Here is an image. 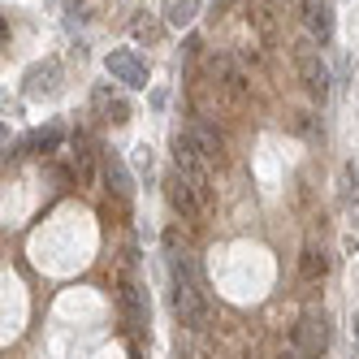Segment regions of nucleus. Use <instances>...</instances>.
<instances>
[{"label":"nucleus","instance_id":"1","mask_svg":"<svg viewBox=\"0 0 359 359\" xmlns=\"http://www.w3.org/2000/svg\"><path fill=\"white\" fill-rule=\"evenodd\" d=\"M165 264H169V290H173V312L187 329H208L212 325V303L203 273L195 264V255L177 247V234H165Z\"/></svg>","mask_w":359,"mask_h":359},{"label":"nucleus","instance_id":"2","mask_svg":"<svg viewBox=\"0 0 359 359\" xmlns=\"http://www.w3.org/2000/svg\"><path fill=\"white\" fill-rule=\"evenodd\" d=\"M294 346L307 359H320L329 351V316L320 312V307H307V312L299 316V325H294Z\"/></svg>","mask_w":359,"mask_h":359},{"label":"nucleus","instance_id":"3","mask_svg":"<svg viewBox=\"0 0 359 359\" xmlns=\"http://www.w3.org/2000/svg\"><path fill=\"white\" fill-rule=\"evenodd\" d=\"M165 199H169V208H173L177 217H199L203 208H208L203 191L191 182V177H187L182 169H173V173L165 177Z\"/></svg>","mask_w":359,"mask_h":359},{"label":"nucleus","instance_id":"4","mask_svg":"<svg viewBox=\"0 0 359 359\" xmlns=\"http://www.w3.org/2000/svg\"><path fill=\"white\" fill-rule=\"evenodd\" d=\"M104 69L126 91H143L147 87V65H143V57L135 53V48H113V53L104 57Z\"/></svg>","mask_w":359,"mask_h":359},{"label":"nucleus","instance_id":"5","mask_svg":"<svg viewBox=\"0 0 359 359\" xmlns=\"http://www.w3.org/2000/svg\"><path fill=\"white\" fill-rule=\"evenodd\" d=\"M294 65H299L303 87L312 91L316 100H325V95H329V65L320 61V53H312V43H307V39L294 48Z\"/></svg>","mask_w":359,"mask_h":359},{"label":"nucleus","instance_id":"6","mask_svg":"<svg viewBox=\"0 0 359 359\" xmlns=\"http://www.w3.org/2000/svg\"><path fill=\"white\" fill-rule=\"evenodd\" d=\"M117 303H121V316H126V325L130 329H147V299H143V290H139V281L126 273L121 277V290H117Z\"/></svg>","mask_w":359,"mask_h":359},{"label":"nucleus","instance_id":"7","mask_svg":"<svg viewBox=\"0 0 359 359\" xmlns=\"http://www.w3.org/2000/svg\"><path fill=\"white\" fill-rule=\"evenodd\" d=\"M57 87H61V61H39V65H31L27 69V79H22V91H27L31 100H39V95H57Z\"/></svg>","mask_w":359,"mask_h":359},{"label":"nucleus","instance_id":"8","mask_svg":"<svg viewBox=\"0 0 359 359\" xmlns=\"http://www.w3.org/2000/svg\"><path fill=\"white\" fill-rule=\"evenodd\" d=\"M303 27L316 43L333 39V5L329 0H303Z\"/></svg>","mask_w":359,"mask_h":359},{"label":"nucleus","instance_id":"9","mask_svg":"<svg viewBox=\"0 0 359 359\" xmlns=\"http://www.w3.org/2000/svg\"><path fill=\"white\" fill-rule=\"evenodd\" d=\"M299 277L307 281V286H316V281L329 277V255H325L316 243H307V247L299 251Z\"/></svg>","mask_w":359,"mask_h":359},{"label":"nucleus","instance_id":"10","mask_svg":"<svg viewBox=\"0 0 359 359\" xmlns=\"http://www.w3.org/2000/svg\"><path fill=\"white\" fill-rule=\"evenodd\" d=\"M187 135H191V143L199 147V156L208 161V165H217V161H221V135L212 130L208 121H191V126H187Z\"/></svg>","mask_w":359,"mask_h":359},{"label":"nucleus","instance_id":"11","mask_svg":"<svg viewBox=\"0 0 359 359\" xmlns=\"http://www.w3.org/2000/svg\"><path fill=\"white\" fill-rule=\"evenodd\" d=\"M104 182H109V191H117L121 199H130V195H135L130 169H126V161L117 156V151H104Z\"/></svg>","mask_w":359,"mask_h":359},{"label":"nucleus","instance_id":"12","mask_svg":"<svg viewBox=\"0 0 359 359\" xmlns=\"http://www.w3.org/2000/svg\"><path fill=\"white\" fill-rule=\"evenodd\" d=\"M95 109H100V117H104V121H113V126L130 121V104H126L121 95H113L109 87H100V91H95Z\"/></svg>","mask_w":359,"mask_h":359},{"label":"nucleus","instance_id":"13","mask_svg":"<svg viewBox=\"0 0 359 359\" xmlns=\"http://www.w3.org/2000/svg\"><path fill=\"white\" fill-rule=\"evenodd\" d=\"M195 13H199V0H169V5H165V22H169V27H191Z\"/></svg>","mask_w":359,"mask_h":359},{"label":"nucleus","instance_id":"14","mask_svg":"<svg viewBox=\"0 0 359 359\" xmlns=\"http://www.w3.org/2000/svg\"><path fill=\"white\" fill-rule=\"evenodd\" d=\"M251 27L260 31L269 43L277 39V18H273V9H269V5H251Z\"/></svg>","mask_w":359,"mask_h":359},{"label":"nucleus","instance_id":"15","mask_svg":"<svg viewBox=\"0 0 359 359\" xmlns=\"http://www.w3.org/2000/svg\"><path fill=\"white\" fill-rule=\"evenodd\" d=\"M74 161H79V177L87 182V177H91V139L83 130L74 135Z\"/></svg>","mask_w":359,"mask_h":359},{"label":"nucleus","instance_id":"16","mask_svg":"<svg viewBox=\"0 0 359 359\" xmlns=\"http://www.w3.org/2000/svg\"><path fill=\"white\" fill-rule=\"evenodd\" d=\"M57 143H61V126H48V130H35L31 135V147L35 151H53Z\"/></svg>","mask_w":359,"mask_h":359},{"label":"nucleus","instance_id":"17","mask_svg":"<svg viewBox=\"0 0 359 359\" xmlns=\"http://www.w3.org/2000/svg\"><path fill=\"white\" fill-rule=\"evenodd\" d=\"M135 35H139V39H156V35H161V27H156L151 18H139V22H135Z\"/></svg>","mask_w":359,"mask_h":359},{"label":"nucleus","instance_id":"18","mask_svg":"<svg viewBox=\"0 0 359 359\" xmlns=\"http://www.w3.org/2000/svg\"><path fill=\"white\" fill-rule=\"evenodd\" d=\"M273 359H307V355H303V351H299V346H286V351H277V355H273Z\"/></svg>","mask_w":359,"mask_h":359},{"label":"nucleus","instance_id":"19","mask_svg":"<svg viewBox=\"0 0 359 359\" xmlns=\"http://www.w3.org/2000/svg\"><path fill=\"white\" fill-rule=\"evenodd\" d=\"M351 329H355V342H359V307H355V320H351Z\"/></svg>","mask_w":359,"mask_h":359},{"label":"nucleus","instance_id":"20","mask_svg":"<svg viewBox=\"0 0 359 359\" xmlns=\"http://www.w3.org/2000/svg\"><path fill=\"white\" fill-rule=\"evenodd\" d=\"M351 359H359V346H355V351H351Z\"/></svg>","mask_w":359,"mask_h":359},{"label":"nucleus","instance_id":"21","mask_svg":"<svg viewBox=\"0 0 359 359\" xmlns=\"http://www.w3.org/2000/svg\"><path fill=\"white\" fill-rule=\"evenodd\" d=\"M217 5H229V0H217Z\"/></svg>","mask_w":359,"mask_h":359}]
</instances>
